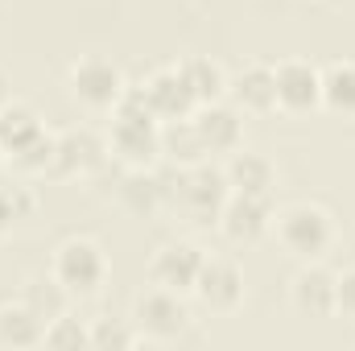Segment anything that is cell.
<instances>
[{"label":"cell","instance_id":"ba28073f","mask_svg":"<svg viewBox=\"0 0 355 351\" xmlns=\"http://www.w3.org/2000/svg\"><path fill=\"white\" fill-rule=\"evenodd\" d=\"M268 228H272V203L268 194H244V190H232L223 211H219V232L236 244H252L261 240Z\"/></svg>","mask_w":355,"mask_h":351},{"label":"cell","instance_id":"8992f818","mask_svg":"<svg viewBox=\"0 0 355 351\" xmlns=\"http://www.w3.org/2000/svg\"><path fill=\"white\" fill-rule=\"evenodd\" d=\"M107 153H116L132 170H149L162 157V120H137V116H116L112 112Z\"/></svg>","mask_w":355,"mask_h":351},{"label":"cell","instance_id":"603a6c76","mask_svg":"<svg viewBox=\"0 0 355 351\" xmlns=\"http://www.w3.org/2000/svg\"><path fill=\"white\" fill-rule=\"evenodd\" d=\"M67 289L54 281V277H29L25 285H21V302L42 318V323H50V318H58V314H67Z\"/></svg>","mask_w":355,"mask_h":351},{"label":"cell","instance_id":"f546056e","mask_svg":"<svg viewBox=\"0 0 355 351\" xmlns=\"http://www.w3.org/2000/svg\"><path fill=\"white\" fill-rule=\"evenodd\" d=\"M4 157H8V153H4V149H0V170H4Z\"/></svg>","mask_w":355,"mask_h":351},{"label":"cell","instance_id":"9c48e42d","mask_svg":"<svg viewBox=\"0 0 355 351\" xmlns=\"http://www.w3.org/2000/svg\"><path fill=\"white\" fill-rule=\"evenodd\" d=\"M277 71V108L285 112H314L322 103V71L306 58H285Z\"/></svg>","mask_w":355,"mask_h":351},{"label":"cell","instance_id":"ac0fdd59","mask_svg":"<svg viewBox=\"0 0 355 351\" xmlns=\"http://www.w3.org/2000/svg\"><path fill=\"white\" fill-rule=\"evenodd\" d=\"M162 153L174 157L178 166H198L207 157V145L194 128V116H182V120H162Z\"/></svg>","mask_w":355,"mask_h":351},{"label":"cell","instance_id":"8fae6325","mask_svg":"<svg viewBox=\"0 0 355 351\" xmlns=\"http://www.w3.org/2000/svg\"><path fill=\"white\" fill-rule=\"evenodd\" d=\"M198 268H202V252L190 244V240H174V244H162L149 261V277L153 285L162 289H174V293H190L194 281H198Z\"/></svg>","mask_w":355,"mask_h":351},{"label":"cell","instance_id":"52a82bcc","mask_svg":"<svg viewBox=\"0 0 355 351\" xmlns=\"http://www.w3.org/2000/svg\"><path fill=\"white\" fill-rule=\"evenodd\" d=\"M190 293H194L207 310L232 314V310L244 302V273H240V264L227 261V257H202L198 281H194Z\"/></svg>","mask_w":355,"mask_h":351},{"label":"cell","instance_id":"f1b7e54d","mask_svg":"<svg viewBox=\"0 0 355 351\" xmlns=\"http://www.w3.org/2000/svg\"><path fill=\"white\" fill-rule=\"evenodd\" d=\"M8 99V79H4V71H0V103Z\"/></svg>","mask_w":355,"mask_h":351},{"label":"cell","instance_id":"4fadbf2b","mask_svg":"<svg viewBox=\"0 0 355 351\" xmlns=\"http://www.w3.org/2000/svg\"><path fill=\"white\" fill-rule=\"evenodd\" d=\"M194 128H198L207 153H236L240 141H244L240 108H227L223 99H219V103H202V108H194Z\"/></svg>","mask_w":355,"mask_h":351},{"label":"cell","instance_id":"83f0119b","mask_svg":"<svg viewBox=\"0 0 355 351\" xmlns=\"http://www.w3.org/2000/svg\"><path fill=\"white\" fill-rule=\"evenodd\" d=\"M335 314L355 318V268L335 273Z\"/></svg>","mask_w":355,"mask_h":351},{"label":"cell","instance_id":"2e32d148","mask_svg":"<svg viewBox=\"0 0 355 351\" xmlns=\"http://www.w3.org/2000/svg\"><path fill=\"white\" fill-rule=\"evenodd\" d=\"M120 203L132 211V215H141V219H149V215H157L166 203H170V190H166V178L149 174V170H132V174L120 182Z\"/></svg>","mask_w":355,"mask_h":351},{"label":"cell","instance_id":"9a60e30c","mask_svg":"<svg viewBox=\"0 0 355 351\" xmlns=\"http://www.w3.org/2000/svg\"><path fill=\"white\" fill-rule=\"evenodd\" d=\"M227 95L240 112H272L277 108V71L268 62H248L227 79Z\"/></svg>","mask_w":355,"mask_h":351},{"label":"cell","instance_id":"4316f807","mask_svg":"<svg viewBox=\"0 0 355 351\" xmlns=\"http://www.w3.org/2000/svg\"><path fill=\"white\" fill-rule=\"evenodd\" d=\"M141 335L132 323H116V318H95L91 327V348H132Z\"/></svg>","mask_w":355,"mask_h":351},{"label":"cell","instance_id":"5bb4252c","mask_svg":"<svg viewBox=\"0 0 355 351\" xmlns=\"http://www.w3.org/2000/svg\"><path fill=\"white\" fill-rule=\"evenodd\" d=\"M107 157V145L91 132V128H67L58 132V145H54V174H91L99 170Z\"/></svg>","mask_w":355,"mask_h":351},{"label":"cell","instance_id":"ffe728a7","mask_svg":"<svg viewBox=\"0 0 355 351\" xmlns=\"http://www.w3.org/2000/svg\"><path fill=\"white\" fill-rule=\"evenodd\" d=\"M37 132H42V120H37V112L29 103H17V99H4L0 103V149L4 153L29 145Z\"/></svg>","mask_w":355,"mask_h":351},{"label":"cell","instance_id":"d4e9b609","mask_svg":"<svg viewBox=\"0 0 355 351\" xmlns=\"http://www.w3.org/2000/svg\"><path fill=\"white\" fill-rule=\"evenodd\" d=\"M33 211H37V198H33L29 186H0V236H4L12 223L29 219Z\"/></svg>","mask_w":355,"mask_h":351},{"label":"cell","instance_id":"484cf974","mask_svg":"<svg viewBox=\"0 0 355 351\" xmlns=\"http://www.w3.org/2000/svg\"><path fill=\"white\" fill-rule=\"evenodd\" d=\"M46 348H91V327H83L71 314H58L46 323Z\"/></svg>","mask_w":355,"mask_h":351},{"label":"cell","instance_id":"277c9868","mask_svg":"<svg viewBox=\"0 0 355 351\" xmlns=\"http://www.w3.org/2000/svg\"><path fill=\"white\" fill-rule=\"evenodd\" d=\"M128 323L137 327L141 339H178L190 323V310H186L182 293L153 285V289H141L132 298V318Z\"/></svg>","mask_w":355,"mask_h":351},{"label":"cell","instance_id":"44dd1931","mask_svg":"<svg viewBox=\"0 0 355 351\" xmlns=\"http://www.w3.org/2000/svg\"><path fill=\"white\" fill-rule=\"evenodd\" d=\"M178 67H182L190 91H194L198 108H202V103H219V99L227 95V71H223L215 58H186V62H178Z\"/></svg>","mask_w":355,"mask_h":351},{"label":"cell","instance_id":"3957f363","mask_svg":"<svg viewBox=\"0 0 355 351\" xmlns=\"http://www.w3.org/2000/svg\"><path fill=\"white\" fill-rule=\"evenodd\" d=\"M166 190H170V203H178L190 215V223H219V211L232 194L227 174L215 166H202V162L186 166L178 174V186H166Z\"/></svg>","mask_w":355,"mask_h":351},{"label":"cell","instance_id":"7a4b0ae2","mask_svg":"<svg viewBox=\"0 0 355 351\" xmlns=\"http://www.w3.org/2000/svg\"><path fill=\"white\" fill-rule=\"evenodd\" d=\"M50 277H54L67 293L87 298V293H95V289L107 281V257H103V248H99L91 236H71V240H62V244L54 248Z\"/></svg>","mask_w":355,"mask_h":351},{"label":"cell","instance_id":"e0dca14e","mask_svg":"<svg viewBox=\"0 0 355 351\" xmlns=\"http://www.w3.org/2000/svg\"><path fill=\"white\" fill-rule=\"evenodd\" d=\"M46 339V323L17 298L0 302V343L4 348H37Z\"/></svg>","mask_w":355,"mask_h":351},{"label":"cell","instance_id":"7c38bea8","mask_svg":"<svg viewBox=\"0 0 355 351\" xmlns=\"http://www.w3.org/2000/svg\"><path fill=\"white\" fill-rule=\"evenodd\" d=\"M141 87L149 95L157 120H182V116H194V108H198V99H194L190 83H186L182 67H162V71H153Z\"/></svg>","mask_w":355,"mask_h":351},{"label":"cell","instance_id":"5b68a950","mask_svg":"<svg viewBox=\"0 0 355 351\" xmlns=\"http://www.w3.org/2000/svg\"><path fill=\"white\" fill-rule=\"evenodd\" d=\"M67 87H71V99H79L91 112H112L128 83H124V75H120L116 62H107V58H99V54H87V58H79V62L71 67Z\"/></svg>","mask_w":355,"mask_h":351},{"label":"cell","instance_id":"d6986e66","mask_svg":"<svg viewBox=\"0 0 355 351\" xmlns=\"http://www.w3.org/2000/svg\"><path fill=\"white\" fill-rule=\"evenodd\" d=\"M227 186L232 190H244V194H268L272 190V162L261 157V153H232V162H227Z\"/></svg>","mask_w":355,"mask_h":351},{"label":"cell","instance_id":"cb8c5ba5","mask_svg":"<svg viewBox=\"0 0 355 351\" xmlns=\"http://www.w3.org/2000/svg\"><path fill=\"white\" fill-rule=\"evenodd\" d=\"M54 145H58V137L42 128L29 145L12 149V153H8V162H12L21 174H42V170H50V166H54Z\"/></svg>","mask_w":355,"mask_h":351},{"label":"cell","instance_id":"7402d4cb","mask_svg":"<svg viewBox=\"0 0 355 351\" xmlns=\"http://www.w3.org/2000/svg\"><path fill=\"white\" fill-rule=\"evenodd\" d=\"M322 108L339 116H355V62L322 67Z\"/></svg>","mask_w":355,"mask_h":351},{"label":"cell","instance_id":"6da1fadb","mask_svg":"<svg viewBox=\"0 0 355 351\" xmlns=\"http://www.w3.org/2000/svg\"><path fill=\"white\" fill-rule=\"evenodd\" d=\"M272 223H277V240L302 261L322 257L331 248V240H335V219L318 203H289L285 211H277Z\"/></svg>","mask_w":355,"mask_h":351},{"label":"cell","instance_id":"30bf717a","mask_svg":"<svg viewBox=\"0 0 355 351\" xmlns=\"http://www.w3.org/2000/svg\"><path fill=\"white\" fill-rule=\"evenodd\" d=\"M289 302L306 318H331L335 314V273L327 264H302L289 281Z\"/></svg>","mask_w":355,"mask_h":351}]
</instances>
